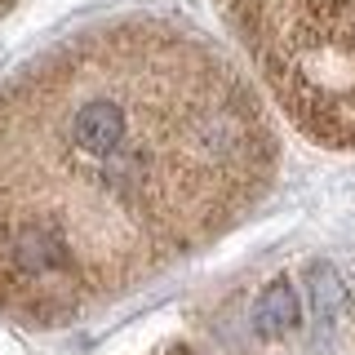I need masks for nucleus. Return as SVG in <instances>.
Returning <instances> with one entry per match:
<instances>
[{
	"label": "nucleus",
	"mask_w": 355,
	"mask_h": 355,
	"mask_svg": "<svg viewBox=\"0 0 355 355\" xmlns=\"http://www.w3.org/2000/svg\"><path fill=\"white\" fill-rule=\"evenodd\" d=\"M280 125L191 22L125 14L0 89V320L62 329L191 262L266 200Z\"/></svg>",
	"instance_id": "f257e3e1"
},
{
	"label": "nucleus",
	"mask_w": 355,
	"mask_h": 355,
	"mask_svg": "<svg viewBox=\"0 0 355 355\" xmlns=\"http://www.w3.org/2000/svg\"><path fill=\"white\" fill-rule=\"evenodd\" d=\"M258 89L306 142L355 151V0H214Z\"/></svg>",
	"instance_id": "f03ea898"
},
{
	"label": "nucleus",
	"mask_w": 355,
	"mask_h": 355,
	"mask_svg": "<svg viewBox=\"0 0 355 355\" xmlns=\"http://www.w3.org/2000/svg\"><path fill=\"white\" fill-rule=\"evenodd\" d=\"M297 320H302V302H297V293H293L288 280H275L258 297V306H253V324H258V333H266V338H280V333L297 329Z\"/></svg>",
	"instance_id": "7ed1b4c3"
},
{
	"label": "nucleus",
	"mask_w": 355,
	"mask_h": 355,
	"mask_svg": "<svg viewBox=\"0 0 355 355\" xmlns=\"http://www.w3.org/2000/svg\"><path fill=\"white\" fill-rule=\"evenodd\" d=\"M311 288H315V320H329L333 311L347 302V288H342L333 266H311Z\"/></svg>",
	"instance_id": "20e7f679"
}]
</instances>
